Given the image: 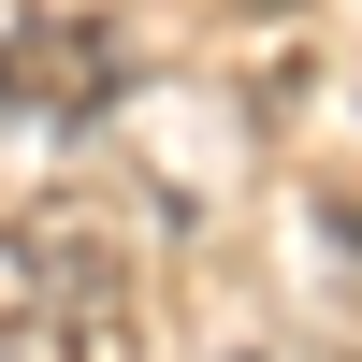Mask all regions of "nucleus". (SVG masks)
<instances>
[{"label":"nucleus","instance_id":"f257e3e1","mask_svg":"<svg viewBox=\"0 0 362 362\" xmlns=\"http://www.w3.org/2000/svg\"><path fill=\"white\" fill-rule=\"evenodd\" d=\"M0 362H44V334H0Z\"/></svg>","mask_w":362,"mask_h":362},{"label":"nucleus","instance_id":"f03ea898","mask_svg":"<svg viewBox=\"0 0 362 362\" xmlns=\"http://www.w3.org/2000/svg\"><path fill=\"white\" fill-rule=\"evenodd\" d=\"M232 362H276V348H232Z\"/></svg>","mask_w":362,"mask_h":362}]
</instances>
